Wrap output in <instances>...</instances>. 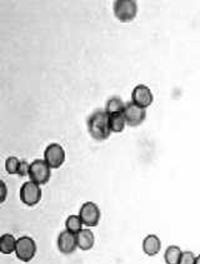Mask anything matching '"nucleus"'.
<instances>
[{
    "mask_svg": "<svg viewBox=\"0 0 200 264\" xmlns=\"http://www.w3.org/2000/svg\"><path fill=\"white\" fill-rule=\"evenodd\" d=\"M88 130L91 138L103 142L112 134L109 126V115L105 110H96L88 119Z\"/></svg>",
    "mask_w": 200,
    "mask_h": 264,
    "instance_id": "1",
    "label": "nucleus"
},
{
    "mask_svg": "<svg viewBox=\"0 0 200 264\" xmlns=\"http://www.w3.org/2000/svg\"><path fill=\"white\" fill-rule=\"evenodd\" d=\"M115 18L122 23H130L135 19L138 4L134 0H117L113 7Z\"/></svg>",
    "mask_w": 200,
    "mask_h": 264,
    "instance_id": "2",
    "label": "nucleus"
},
{
    "mask_svg": "<svg viewBox=\"0 0 200 264\" xmlns=\"http://www.w3.org/2000/svg\"><path fill=\"white\" fill-rule=\"evenodd\" d=\"M52 168L44 159H35L30 163V170H29V178L31 182L43 186L46 184L50 179Z\"/></svg>",
    "mask_w": 200,
    "mask_h": 264,
    "instance_id": "3",
    "label": "nucleus"
},
{
    "mask_svg": "<svg viewBox=\"0 0 200 264\" xmlns=\"http://www.w3.org/2000/svg\"><path fill=\"white\" fill-rule=\"evenodd\" d=\"M36 254V244L35 240L30 237H20L17 240V247H15V255L22 262H30Z\"/></svg>",
    "mask_w": 200,
    "mask_h": 264,
    "instance_id": "4",
    "label": "nucleus"
},
{
    "mask_svg": "<svg viewBox=\"0 0 200 264\" xmlns=\"http://www.w3.org/2000/svg\"><path fill=\"white\" fill-rule=\"evenodd\" d=\"M41 186L29 181L22 186L20 189V199L28 207H34L38 204L41 199Z\"/></svg>",
    "mask_w": 200,
    "mask_h": 264,
    "instance_id": "5",
    "label": "nucleus"
},
{
    "mask_svg": "<svg viewBox=\"0 0 200 264\" xmlns=\"http://www.w3.org/2000/svg\"><path fill=\"white\" fill-rule=\"evenodd\" d=\"M44 160L52 169L60 168L65 160L64 148L58 143L49 144L44 150Z\"/></svg>",
    "mask_w": 200,
    "mask_h": 264,
    "instance_id": "6",
    "label": "nucleus"
},
{
    "mask_svg": "<svg viewBox=\"0 0 200 264\" xmlns=\"http://www.w3.org/2000/svg\"><path fill=\"white\" fill-rule=\"evenodd\" d=\"M79 216L83 221L84 226L93 228L99 224L100 221V209L98 205L93 202H86L81 205L79 210Z\"/></svg>",
    "mask_w": 200,
    "mask_h": 264,
    "instance_id": "7",
    "label": "nucleus"
},
{
    "mask_svg": "<svg viewBox=\"0 0 200 264\" xmlns=\"http://www.w3.org/2000/svg\"><path fill=\"white\" fill-rule=\"evenodd\" d=\"M124 117L126 124L130 126H138L145 120L146 118V109L139 107V105L134 104L133 102L125 104L124 109Z\"/></svg>",
    "mask_w": 200,
    "mask_h": 264,
    "instance_id": "8",
    "label": "nucleus"
},
{
    "mask_svg": "<svg viewBox=\"0 0 200 264\" xmlns=\"http://www.w3.org/2000/svg\"><path fill=\"white\" fill-rule=\"evenodd\" d=\"M153 100H154V97H153V93L149 86L144 85V84H139V85H136L135 88L133 89L131 102H133L134 104L146 109V108L153 104Z\"/></svg>",
    "mask_w": 200,
    "mask_h": 264,
    "instance_id": "9",
    "label": "nucleus"
},
{
    "mask_svg": "<svg viewBox=\"0 0 200 264\" xmlns=\"http://www.w3.org/2000/svg\"><path fill=\"white\" fill-rule=\"evenodd\" d=\"M78 248L76 236L68 231H63L58 237V249L62 254H72Z\"/></svg>",
    "mask_w": 200,
    "mask_h": 264,
    "instance_id": "10",
    "label": "nucleus"
},
{
    "mask_svg": "<svg viewBox=\"0 0 200 264\" xmlns=\"http://www.w3.org/2000/svg\"><path fill=\"white\" fill-rule=\"evenodd\" d=\"M162 248V242H160L159 237L155 234H149L143 240V250L149 257H154L160 252Z\"/></svg>",
    "mask_w": 200,
    "mask_h": 264,
    "instance_id": "11",
    "label": "nucleus"
},
{
    "mask_svg": "<svg viewBox=\"0 0 200 264\" xmlns=\"http://www.w3.org/2000/svg\"><path fill=\"white\" fill-rule=\"evenodd\" d=\"M76 236V244L81 250H89L94 245V234L89 229H81Z\"/></svg>",
    "mask_w": 200,
    "mask_h": 264,
    "instance_id": "12",
    "label": "nucleus"
},
{
    "mask_svg": "<svg viewBox=\"0 0 200 264\" xmlns=\"http://www.w3.org/2000/svg\"><path fill=\"white\" fill-rule=\"evenodd\" d=\"M124 109H125L124 102L118 97L110 98V99L107 102V105H105V112H107L108 115H114V114H119V113H124Z\"/></svg>",
    "mask_w": 200,
    "mask_h": 264,
    "instance_id": "13",
    "label": "nucleus"
},
{
    "mask_svg": "<svg viewBox=\"0 0 200 264\" xmlns=\"http://www.w3.org/2000/svg\"><path fill=\"white\" fill-rule=\"evenodd\" d=\"M17 240L13 234H3L0 238V250L3 254H12L15 253V247H17Z\"/></svg>",
    "mask_w": 200,
    "mask_h": 264,
    "instance_id": "14",
    "label": "nucleus"
},
{
    "mask_svg": "<svg viewBox=\"0 0 200 264\" xmlns=\"http://www.w3.org/2000/svg\"><path fill=\"white\" fill-rule=\"evenodd\" d=\"M126 124L124 113H119V114L109 115V126L112 133H120L124 130Z\"/></svg>",
    "mask_w": 200,
    "mask_h": 264,
    "instance_id": "15",
    "label": "nucleus"
},
{
    "mask_svg": "<svg viewBox=\"0 0 200 264\" xmlns=\"http://www.w3.org/2000/svg\"><path fill=\"white\" fill-rule=\"evenodd\" d=\"M183 252L178 245H170L167 248L164 253V259L167 264H179Z\"/></svg>",
    "mask_w": 200,
    "mask_h": 264,
    "instance_id": "16",
    "label": "nucleus"
},
{
    "mask_svg": "<svg viewBox=\"0 0 200 264\" xmlns=\"http://www.w3.org/2000/svg\"><path fill=\"white\" fill-rule=\"evenodd\" d=\"M83 221H81L80 216L73 214V215H69L67 218V222H65V231L70 232V233L73 234H78L79 232L83 229Z\"/></svg>",
    "mask_w": 200,
    "mask_h": 264,
    "instance_id": "17",
    "label": "nucleus"
},
{
    "mask_svg": "<svg viewBox=\"0 0 200 264\" xmlns=\"http://www.w3.org/2000/svg\"><path fill=\"white\" fill-rule=\"evenodd\" d=\"M20 160L17 157H9L5 160V169L9 174H18L20 167Z\"/></svg>",
    "mask_w": 200,
    "mask_h": 264,
    "instance_id": "18",
    "label": "nucleus"
},
{
    "mask_svg": "<svg viewBox=\"0 0 200 264\" xmlns=\"http://www.w3.org/2000/svg\"><path fill=\"white\" fill-rule=\"evenodd\" d=\"M195 254L193 252L186 250V252H183V254H181L179 264H195Z\"/></svg>",
    "mask_w": 200,
    "mask_h": 264,
    "instance_id": "19",
    "label": "nucleus"
},
{
    "mask_svg": "<svg viewBox=\"0 0 200 264\" xmlns=\"http://www.w3.org/2000/svg\"><path fill=\"white\" fill-rule=\"evenodd\" d=\"M29 170H30V163H28L26 160H22L19 167V171H18V175L29 177Z\"/></svg>",
    "mask_w": 200,
    "mask_h": 264,
    "instance_id": "20",
    "label": "nucleus"
},
{
    "mask_svg": "<svg viewBox=\"0 0 200 264\" xmlns=\"http://www.w3.org/2000/svg\"><path fill=\"white\" fill-rule=\"evenodd\" d=\"M7 195H8L7 184H5L4 182H2V183H0V199H2V202H5V199H7Z\"/></svg>",
    "mask_w": 200,
    "mask_h": 264,
    "instance_id": "21",
    "label": "nucleus"
},
{
    "mask_svg": "<svg viewBox=\"0 0 200 264\" xmlns=\"http://www.w3.org/2000/svg\"><path fill=\"white\" fill-rule=\"evenodd\" d=\"M195 264H200V254L196 255V258H195Z\"/></svg>",
    "mask_w": 200,
    "mask_h": 264,
    "instance_id": "22",
    "label": "nucleus"
}]
</instances>
